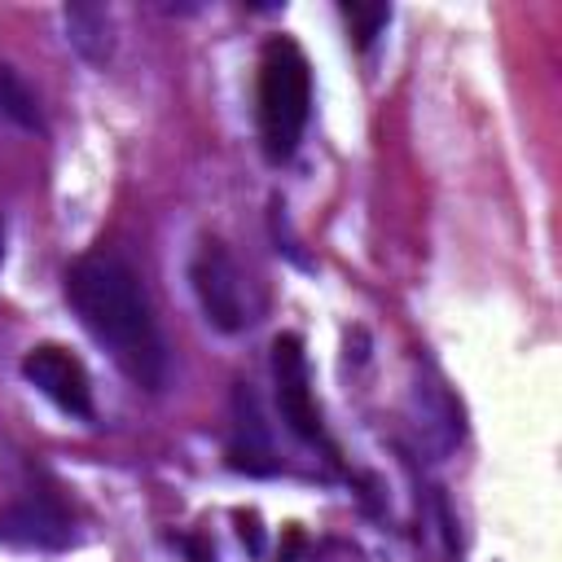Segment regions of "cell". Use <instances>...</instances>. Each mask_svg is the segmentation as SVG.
<instances>
[{"mask_svg":"<svg viewBox=\"0 0 562 562\" xmlns=\"http://www.w3.org/2000/svg\"><path fill=\"white\" fill-rule=\"evenodd\" d=\"M0 119L18 123L22 132H40L44 127V114H40V101H35V88L0 61Z\"/></svg>","mask_w":562,"mask_h":562,"instance_id":"cell-9","label":"cell"},{"mask_svg":"<svg viewBox=\"0 0 562 562\" xmlns=\"http://www.w3.org/2000/svg\"><path fill=\"white\" fill-rule=\"evenodd\" d=\"M66 303L88 329V338L145 391H162L167 382V342L154 321V307L136 281V272L105 250H92L66 272Z\"/></svg>","mask_w":562,"mask_h":562,"instance_id":"cell-1","label":"cell"},{"mask_svg":"<svg viewBox=\"0 0 562 562\" xmlns=\"http://www.w3.org/2000/svg\"><path fill=\"white\" fill-rule=\"evenodd\" d=\"M189 285L198 294V307L206 316V325H215L220 334H237L246 329V285H241V268L228 255L224 241L202 237L193 259H189Z\"/></svg>","mask_w":562,"mask_h":562,"instance_id":"cell-3","label":"cell"},{"mask_svg":"<svg viewBox=\"0 0 562 562\" xmlns=\"http://www.w3.org/2000/svg\"><path fill=\"white\" fill-rule=\"evenodd\" d=\"M61 22H66L70 48H75L83 61L101 66V61L110 57V13H105L101 4H83V0H79V4H66Z\"/></svg>","mask_w":562,"mask_h":562,"instance_id":"cell-8","label":"cell"},{"mask_svg":"<svg viewBox=\"0 0 562 562\" xmlns=\"http://www.w3.org/2000/svg\"><path fill=\"white\" fill-rule=\"evenodd\" d=\"M0 259H4V224H0Z\"/></svg>","mask_w":562,"mask_h":562,"instance_id":"cell-11","label":"cell"},{"mask_svg":"<svg viewBox=\"0 0 562 562\" xmlns=\"http://www.w3.org/2000/svg\"><path fill=\"white\" fill-rule=\"evenodd\" d=\"M342 18H347V26H351V35H356V48H369L373 35L386 26L391 9H386V4H360V0H351V4H342Z\"/></svg>","mask_w":562,"mask_h":562,"instance_id":"cell-10","label":"cell"},{"mask_svg":"<svg viewBox=\"0 0 562 562\" xmlns=\"http://www.w3.org/2000/svg\"><path fill=\"white\" fill-rule=\"evenodd\" d=\"M70 536H75L70 514L44 492H35L0 514V540L22 544V549H61V544H70Z\"/></svg>","mask_w":562,"mask_h":562,"instance_id":"cell-6","label":"cell"},{"mask_svg":"<svg viewBox=\"0 0 562 562\" xmlns=\"http://www.w3.org/2000/svg\"><path fill=\"white\" fill-rule=\"evenodd\" d=\"M255 114H259V145L268 162H285L299 149L307 114H312V66L303 48L285 35L268 40L259 53Z\"/></svg>","mask_w":562,"mask_h":562,"instance_id":"cell-2","label":"cell"},{"mask_svg":"<svg viewBox=\"0 0 562 562\" xmlns=\"http://www.w3.org/2000/svg\"><path fill=\"white\" fill-rule=\"evenodd\" d=\"M22 378L61 413L70 417H92V382L79 356H70L57 342H40L22 356Z\"/></svg>","mask_w":562,"mask_h":562,"instance_id":"cell-5","label":"cell"},{"mask_svg":"<svg viewBox=\"0 0 562 562\" xmlns=\"http://www.w3.org/2000/svg\"><path fill=\"white\" fill-rule=\"evenodd\" d=\"M272 391H277L281 422L303 443H316L321 439V408H316V395H312L307 351H303V342L294 334H277L272 338Z\"/></svg>","mask_w":562,"mask_h":562,"instance_id":"cell-4","label":"cell"},{"mask_svg":"<svg viewBox=\"0 0 562 562\" xmlns=\"http://www.w3.org/2000/svg\"><path fill=\"white\" fill-rule=\"evenodd\" d=\"M233 465L237 470H250V474H263L272 470L268 461V435H263V422H259V404L246 386L233 391Z\"/></svg>","mask_w":562,"mask_h":562,"instance_id":"cell-7","label":"cell"}]
</instances>
